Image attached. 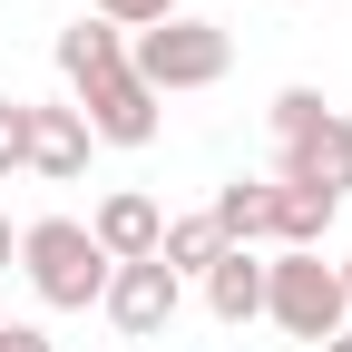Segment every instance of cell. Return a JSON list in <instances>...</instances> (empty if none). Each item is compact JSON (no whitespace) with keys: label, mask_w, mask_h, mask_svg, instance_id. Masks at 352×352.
<instances>
[{"label":"cell","mask_w":352,"mask_h":352,"mask_svg":"<svg viewBox=\"0 0 352 352\" xmlns=\"http://www.w3.org/2000/svg\"><path fill=\"white\" fill-rule=\"evenodd\" d=\"M20 274H30V294L50 303V314H88V303L108 294L118 264L88 245L78 215H39V226H20Z\"/></svg>","instance_id":"obj_1"},{"label":"cell","mask_w":352,"mask_h":352,"mask_svg":"<svg viewBox=\"0 0 352 352\" xmlns=\"http://www.w3.org/2000/svg\"><path fill=\"white\" fill-rule=\"evenodd\" d=\"M226 69H235V39L215 30V20H196V10H176V20H157V30H138V39H127V78H138L147 98L215 88Z\"/></svg>","instance_id":"obj_2"},{"label":"cell","mask_w":352,"mask_h":352,"mask_svg":"<svg viewBox=\"0 0 352 352\" xmlns=\"http://www.w3.org/2000/svg\"><path fill=\"white\" fill-rule=\"evenodd\" d=\"M264 323L323 352V342L342 333V284H333V264H323V254H274V264H264Z\"/></svg>","instance_id":"obj_3"},{"label":"cell","mask_w":352,"mask_h":352,"mask_svg":"<svg viewBox=\"0 0 352 352\" xmlns=\"http://www.w3.org/2000/svg\"><path fill=\"white\" fill-rule=\"evenodd\" d=\"M98 303H108V323H118L127 342H147V333H166V323H176V303H186V284H176L166 264L147 254V264H118Z\"/></svg>","instance_id":"obj_4"},{"label":"cell","mask_w":352,"mask_h":352,"mask_svg":"<svg viewBox=\"0 0 352 352\" xmlns=\"http://www.w3.org/2000/svg\"><path fill=\"white\" fill-rule=\"evenodd\" d=\"M274 186H303V196H352V118L333 108L323 127H303V138L284 147V176H274Z\"/></svg>","instance_id":"obj_5"},{"label":"cell","mask_w":352,"mask_h":352,"mask_svg":"<svg viewBox=\"0 0 352 352\" xmlns=\"http://www.w3.org/2000/svg\"><path fill=\"white\" fill-rule=\"evenodd\" d=\"M157 108H166V98H147V88L118 69V78H98V88L78 98V127H88V147H147V138H157Z\"/></svg>","instance_id":"obj_6"},{"label":"cell","mask_w":352,"mask_h":352,"mask_svg":"<svg viewBox=\"0 0 352 352\" xmlns=\"http://www.w3.org/2000/svg\"><path fill=\"white\" fill-rule=\"evenodd\" d=\"M157 235H166V206L147 186H118V196H98V215H88V245H98L108 264H147Z\"/></svg>","instance_id":"obj_7"},{"label":"cell","mask_w":352,"mask_h":352,"mask_svg":"<svg viewBox=\"0 0 352 352\" xmlns=\"http://www.w3.org/2000/svg\"><path fill=\"white\" fill-rule=\"evenodd\" d=\"M118 69H127V30H108L98 10L59 30V78L78 88V98H88V88H98V78H118Z\"/></svg>","instance_id":"obj_8"},{"label":"cell","mask_w":352,"mask_h":352,"mask_svg":"<svg viewBox=\"0 0 352 352\" xmlns=\"http://www.w3.org/2000/svg\"><path fill=\"white\" fill-rule=\"evenodd\" d=\"M206 314L215 323H254L264 314V254L254 245H226V254L206 264Z\"/></svg>","instance_id":"obj_9"},{"label":"cell","mask_w":352,"mask_h":352,"mask_svg":"<svg viewBox=\"0 0 352 352\" xmlns=\"http://www.w3.org/2000/svg\"><path fill=\"white\" fill-rule=\"evenodd\" d=\"M30 176H50V186L88 176V127H78V108H30Z\"/></svg>","instance_id":"obj_10"},{"label":"cell","mask_w":352,"mask_h":352,"mask_svg":"<svg viewBox=\"0 0 352 352\" xmlns=\"http://www.w3.org/2000/svg\"><path fill=\"white\" fill-rule=\"evenodd\" d=\"M215 235H226V245H264V235H274V186H264V176H235V186H215Z\"/></svg>","instance_id":"obj_11"},{"label":"cell","mask_w":352,"mask_h":352,"mask_svg":"<svg viewBox=\"0 0 352 352\" xmlns=\"http://www.w3.org/2000/svg\"><path fill=\"white\" fill-rule=\"evenodd\" d=\"M333 196H303V186H274V245L284 254H323V235H333Z\"/></svg>","instance_id":"obj_12"},{"label":"cell","mask_w":352,"mask_h":352,"mask_svg":"<svg viewBox=\"0 0 352 352\" xmlns=\"http://www.w3.org/2000/svg\"><path fill=\"white\" fill-rule=\"evenodd\" d=\"M215 254H226V235H215V215H166V235H157V264H166L176 284H186V274L206 284V264H215Z\"/></svg>","instance_id":"obj_13"},{"label":"cell","mask_w":352,"mask_h":352,"mask_svg":"<svg viewBox=\"0 0 352 352\" xmlns=\"http://www.w3.org/2000/svg\"><path fill=\"white\" fill-rule=\"evenodd\" d=\"M264 118H274V138L294 147V138H303V127H323L333 108H323V88H274V108H264Z\"/></svg>","instance_id":"obj_14"},{"label":"cell","mask_w":352,"mask_h":352,"mask_svg":"<svg viewBox=\"0 0 352 352\" xmlns=\"http://www.w3.org/2000/svg\"><path fill=\"white\" fill-rule=\"evenodd\" d=\"M0 176H30V98H0Z\"/></svg>","instance_id":"obj_15"},{"label":"cell","mask_w":352,"mask_h":352,"mask_svg":"<svg viewBox=\"0 0 352 352\" xmlns=\"http://www.w3.org/2000/svg\"><path fill=\"white\" fill-rule=\"evenodd\" d=\"M176 10H186V0H98V20H108V30H127V39L157 30V20H176Z\"/></svg>","instance_id":"obj_16"},{"label":"cell","mask_w":352,"mask_h":352,"mask_svg":"<svg viewBox=\"0 0 352 352\" xmlns=\"http://www.w3.org/2000/svg\"><path fill=\"white\" fill-rule=\"evenodd\" d=\"M0 352H50V333L39 323H0Z\"/></svg>","instance_id":"obj_17"},{"label":"cell","mask_w":352,"mask_h":352,"mask_svg":"<svg viewBox=\"0 0 352 352\" xmlns=\"http://www.w3.org/2000/svg\"><path fill=\"white\" fill-rule=\"evenodd\" d=\"M10 264H20V235H10V215H0V274H10Z\"/></svg>","instance_id":"obj_18"},{"label":"cell","mask_w":352,"mask_h":352,"mask_svg":"<svg viewBox=\"0 0 352 352\" xmlns=\"http://www.w3.org/2000/svg\"><path fill=\"white\" fill-rule=\"evenodd\" d=\"M333 284H342V323H352V254H342V264H333Z\"/></svg>","instance_id":"obj_19"},{"label":"cell","mask_w":352,"mask_h":352,"mask_svg":"<svg viewBox=\"0 0 352 352\" xmlns=\"http://www.w3.org/2000/svg\"><path fill=\"white\" fill-rule=\"evenodd\" d=\"M323 352H352V323H342V333H333V342H323Z\"/></svg>","instance_id":"obj_20"}]
</instances>
